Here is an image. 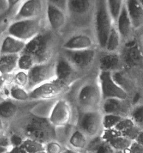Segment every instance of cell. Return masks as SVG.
<instances>
[{"label":"cell","mask_w":143,"mask_h":153,"mask_svg":"<svg viewBox=\"0 0 143 153\" xmlns=\"http://www.w3.org/2000/svg\"><path fill=\"white\" fill-rule=\"evenodd\" d=\"M15 120L18 121V129L14 132L24 138L34 140L45 145L58 139L57 128L50 122L48 117L27 113Z\"/></svg>","instance_id":"1"},{"label":"cell","mask_w":143,"mask_h":153,"mask_svg":"<svg viewBox=\"0 0 143 153\" xmlns=\"http://www.w3.org/2000/svg\"><path fill=\"white\" fill-rule=\"evenodd\" d=\"M60 48L56 33L52 29H43L26 43L20 54H27L35 65L46 63L55 58Z\"/></svg>","instance_id":"2"},{"label":"cell","mask_w":143,"mask_h":153,"mask_svg":"<svg viewBox=\"0 0 143 153\" xmlns=\"http://www.w3.org/2000/svg\"><path fill=\"white\" fill-rule=\"evenodd\" d=\"M96 0H68L66 13L77 27H87L94 16Z\"/></svg>","instance_id":"3"},{"label":"cell","mask_w":143,"mask_h":153,"mask_svg":"<svg viewBox=\"0 0 143 153\" xmlns=\"http://www.w3.org/2000/svg\"><path fill=\"white\" fill-rule=\"evenodd\" d=\"M113 22L107 0H96L94 22L97 41L102 49L105 48Z\"/></svg>","instance_id":"4"},{"label":"cell","mask_w":143,"mask_h":153,"mask_svg":"<svg viewBox=\"0 0 143 153\" xmlns=\"http://www.w3.org/2000/svg\"><path fill=\"white\" fill-rule=\"evenodd\" d=\"M43 29L40 17L15 20L9 25L7 34L27 42Z\"/></svg>","instance_id":"5"},{"label":"cell","mask_w":143,"mask_h":153,"mask_svg":"<svg viewBox=\"0 0 143 153\" xmlns=\"http://www.w3.org/2000/svg\"><path fill=\"white\" fill-rule=\"evenodd\" d=\"M103 116L97 109L79 111L76 127L89 139H94L103 129Z\"/></svg>","instance_id":"6"},{"label":"cell","mask_w":143,"mask_h":153,"mask_svg":"<svg viewBox=\"0 0 143 153\" xmlns=\"http://www.w3.org/2000/svg\"><path fill=\"white\" fill-rule=\"evenodd\" d=\"M75 100L79 111L97 109L102 100L100 86L92 82H85L76 91Z\"/></svg>","instance_id":"7"},{"label":"cell","mask_w":143,"mask_h":153,"mask_svg":"<svg viewBox=\"0 0 143 153\" xmlns=\"http://www.w3.org/2000/svg\"><path fill=\"white\" fill-rule=\"evenodd\" d=\"M56 59L57 57L48 62L35 65L27 71L28 83L26 89L29 92L41 84L55 79Z\"/></svg>","instance_id":"8"},{"label":"cell","mask_w":143,"mask_h":153,"mask_svg":"<svg viewBox=\"0 0 143 153\" xmlns=\"http://www.w3.org/2000/svg\"><path fill=\"white\" fill-rule=\"evenodd\" d=\"M71 86L54 79L46 82L29 91L30 100H51L61 98L69 93Z\"/></svg>","instance_id":"9"},{"label":"cell","mask_w":143,"mask_h":153,"mask_svg":"<svg viewBox=\"0 0 143 153\" xmlns=\"http://www.w3.org/2000/svg\"><path fill=\"white\" fill-rule=\"evenodd\" d=\"M59 52L80 75L91 66L96 55V51L93 48L81 50H67L60 48Z\"/></svg>","instance_id":"10"},{"label":"cell","mask_w":143,"mask_h":153,"mask_svg":"<svg viewBox=\"0 0 143 153\" xmlns=\"http://www.w3.org/2000/svg\"><path fill=\"white\" fill-rule=\"evenodd\" d=\"M48 118L57 128L69 126L73 118V109L69 102L62 97L57 99Z\"/></svg>","instance_id":"11"},{"label":"cell","mask_w":143,"mask_h":153,"mask_svg":"<svg viewBox=\"0 0 143 153\" xmlns=\"http://www.w3.org/2000/svg\"><path fill=\"white\" fill-rule=\"evenodd\" d=\"M98 77L102 100L111 98L127 99V91L114 80L112 72L101 71Z\"/></svg>","instance_id":"12"},{"label":"cell","mask_w":143,"mask_h":153,"mask_svg":"<svg viewBox=\"0 0 143 153\" xmlns=\"http://www.w3.org/2000/svg\"><path fill=\"white\" fill-rule=\"evenodd\" d=\"M80 75L59 51L56 59L54 80L64 85L71 86L72 84L79 80Z\"/></svg>","instance_id":"13"},{"label":"cell","mask_w":143,"mask_h":153,"mask_svg":"<svg viewBox=\"0 0 143 153\" xmlns=\"http://www.w3.org/2000/svg\"><path fill=\"white\" fill-rule=\"evenodd\" d=\"M122 58L128 68L143 67V49L137 40L132 39L126 42L122 50Z\"/></svg>","instance_id":"14"},{"label":"cell","mask_w":143,"mask_h":153,"mask_svg":"<svg viewBox=\"0 0 143 153\" xmlns=\"http://www.w3.org/2000/svg\"><path fill=\"white\" fill-rule=\"evenodd\" d=\"M43 6L41 0H27L14 15L13 21L40 17Z\"/></svg>","instance_id":"15"},{"label":"cell","mask_w":143,"mask_h":153,"mask_svg":"<svg viewBox=\"0 0 143 153\" xmlns=\"http://www.w3.org/2000/svg\"><path fill=\"white\" fill-rule=\"evenodd\" d=\"M94 41L84 33H77L68 37L60 45V48L67 50H81L93 48Z\"/></svg>","instance_id":"16"},{"label":"cell","mask_w":143,"mask_h":153,"mask_svg":"<svg viewBox=\"0 0 143 153\" xmlns=\"http://www.w3.org/2000/svg\"><path fill=\"white\" fill-rule=\"evenodd\" d=\"M46 16L50 29L55 33L63 29L67 22V13L49 3L46 7Z\"/></svg>","instance_id":"17"},{"label":"cell","mask_w":143,"mask_h":153,"mask_svg":"<svg viewBox=\"0 0 143 153\" xmlns=\"http://www.w3.org/2000/svg\"><path fill=\"white\" fill-rule=\"evenodd\" d=\"M25 42L7 34L0 42V56L20 54L26 45Z\"/></svg>","instance_id":"18"},{"label":"cell","mask_w":143,"mask_h":153,"mask_svg":"<svg viewBox=\"0 0 143 153\" xmlns=\"http://www.w3.org/2000/svg\"><path fill=\"white\" fill-rule=\"evenodd\" d=\"M126 100L114 98L103 100L102 108L104 114H114L125 117L129 109Z\"/></svg>","instance_id":"19"},{"label":"cell","mask_w":143,"mask_h":153,"mask_svg":"<svg viewBox=\"0 0 143 153\" xmlns=\"http://www.w3.org/2000/svg\"><path fill=\"white\" fill-rule=\"evenodd\" d=\"M106 131L107 132L104 135L103 139L108 143L114 150L119 151L128 150L133 141L132 140L114 129Z\"/></svg>","instance_id":"20"},{"label":"cell","mask_w":143,"mask_h":153,"mask_svg":"<svg viewBox=\"0 0 143 153\" xmlns=\"http://www.w3.org/2000/svg\"><path fill=\"white\" fill-rule=\"evenodd\" d=\"M125 6L134 29L143 27V6L139 0H126Z\"/></svg>","instance_id":"21"},{"label":"cell","mask_w":143,"mask_h":153,"mask_svg":"<svg viewBox=\"0 0 143 153\" xmlns=\"http://www.w3.org/2000/svg\"><path fill=\"white\" fill-rule=\"evenodd\" d=\"M19 103L10 97L0 100V117L7 122L15 120L19 114Z\"/></svg>","instance_id":"22"},{"label":"cell","mask_w":143,"mask_h":153,"mask_svg":"<svg viewBox=\"0 0 143 153\" xmlns=\"http://www.w3.org/2000/svg\"><path fill=\"white\" fill-rule=\"evenodd\" d=\"M88 137L76 126L68 136L67 143L69 148L73 152L80 151L87 148Z\"/></svg>","instance_id":"23"},{"label":"cell","mask_w":143,"mask_h":153,"mask_svg":"<svg viewBox=\"0 0 143 153\" xmlns=\"http://www.w3.org/2000/svg\"><path fill=\"white\" fill-rule=\"evenodd\" d=\"M116 29L121 38L128 39L132 33L133 27L130 20L125 3L116 22Z\"/></svg>","instance_id":"24"},{"label":"cell","mask_w":143,"mask_h":153,"mask_svg":"<svg viewBox=\"0 0 143 153\" xmlns=\"http://www.w3.org/2000/svg\"><path fill=\"white\" fill-rule=\"evenodd\" d=\"M19 54H4L0 56V74H13L18 70Z\"/></svg>","instance_id":"25"},{"label":"cell","mask_w":143,"mask_h":153,"mask_svg":"<svg viewBox=\"0 0 143 153\" xmlns=\"http://www.w3.org/2000/svg\"><path fill=\"white\" fill-rule=\"evenodd\" d=\"M120 58L115 52H108L103 55L100 59V68L101 71H114L118 68Z\"/></svg>","instance_id":"26"},{"label":"cell","mask_w":143,"mask_h":153,"mask_svg":"<svg viewBox=\"0 0 143 153\" xmlns=\"http://www.w3.org/2000/svg\"><path fill=\"white\" fill-rule=\"evenodd\" d=\"M9 97L19 102H25L30 100L29 92L22 86L13 83L9 87Z\"/></svg>","instance_id":"27"},{"label":"cell","mask_w":143,"mask_h":153,"mask_svg":"<svg viewBox=\"0 0 143 153\" xmlns=\"http://www.w3.org/2000/svg\"><path fill=\"white\" fill-rule=\"evenodd\" d=\"M121 36L115 27L113 25L107 39L105 50L108 52H115L120 45Z\"/></svg>","instance_id":"28"},{"label":"cell","mask_w":143,"mask_h":153,"mask_svg":"<svg viewBox=\"0 0 143 153\" xmlns=\"http://www.w3.org/2000/svg\"><path fill=\"white\" fill-rule=\"evenodd\" d=\"M21 145L26 153H46L45 144L34 140L25 138Z\"/></svg>","instance_id":"29"},{"label":"cell","mask_w":143,"mask_h":153,"mask_svg":"<svg viewBox=\"0 0 143 153\" xmlns=\"http://www.w3.org/2000/svg\"><path fill=\"white\" fill-rule=\"evenodd\" d=\"M107 3L112 18L116 22L125 2L124 0H107Z\"/></svg>","instance_id":"30"},{"label":"cell","mask_w":143,"mask_h":153,"mask_svg":"<svg viewBox=\"0 0 143 153\" xmlns=\"http://www.w3.org/2000/svg\"><path fill=\"white\" fill-rule=\"evenodd\" d=\"M124 118L114 114H104L103 116V127L105 130L113 129Z\"/></svg>","instance_id":"31"},{"label":"cell","mask_w":143,"mask_h":153,"mask_svg":"<svg viewBox=\"0 0 143 153\" xmlns=\"http://www.w3.org/2000/svg\"><path fill=\"white\" fill-rule=\"evenodd\" d=\"M131 119L138 127H143V104H138L130 113Z\"/></svg>","instance_id":"32"},{"label":"cell","mask_w":143,"mask_h":153,"mask_svg":"<svg viewBox=\"0 0 143 153\" xmlns=\"http://www.w3.org/2000/svg\"><path fill=\"white\" fill-rule=\"evenodd\" d=\"M35 64L32 59L27 54H19V59L18 61V69L27 71L31 68H32Z\"/></svg>","instance_id":"33"},{"label":"cell","mask_w":143,"mask_h":153,"mask_svg":"<svg viewBox=\"0 0 143 153\" xmlns=\"http://www.w3.org/2000/svg\"><path fill=\"white\" fill-rule=\"evenodd\" d=\"M136 125L134 124L131 118L124 117L113 129L123 135L126 131L129 130L130 128Z\"/></svg>","instance_id":"34"},{"label":"cell","mask_w":143,"mask_h":153,"mask_svg":"<svg viewBox=\"0 0 143 153\" xmlns=\"http://www.w3.org/2000/svg\"><path fill=\"white\" fill-rule=\"evenodd\" d=\"M14 83L26 89L28 83L27 71L18 70L14 73Z\"/></svg>","instance_id":"35"},{"label":"cell","mask_w":143,"mask_h":153,"mask_svg":"<svg viewBox=\"0 0 143 153\" xmlns=\"http://www.w3.org/2000/svg\"><path fill=\"white\" fill-rule=\"evenodd\" d=\"M45 152L48 153H62L64 151L62 144L58 140L51 141L45 145Z\"/></svg>","instance_id":"36"},{"label":"cell","mask_w":143,"mask_h":153,"mask_svg":"<svg viewBox=\"0 0 143 153\" xmlns=\"http://www.w3.org/2000/svg\"><path fill=\"white\" fill-rule=\"evenodd\" d=\"M14 83V74L2 75L0 74V94L10 85Z\"/></svg>","instance_id":"37"},{"label":"cell","mask_w":143,"mask_h":153,"mask_svg":"<svg viewBox=\"0 0 143 153\" xmlns=\"http://www.w3.org/2000/svg\"><path fill=\"white\" fill-rule=\"evenodd\" d=\"M10 142L11 147L20 146L25 138L17 132H13V133L9 136Z\"/></svg>","instance_id":"38"},{"label":"cell","mask_w":143,"mask_h":153,"mask_svg":"<svg viewBox=\"0 0 143 153\" xmlns=\"http://www.w3.org/2000/svg\"><path fill=\"white\" fill-rule=\"evenodd\" d=\"M128 151L130 153H143V146L136 140H133Z\"/></svg>","instance_id":"39"},{"label":"cell","mask_w":143,"mask_h":153,"mask_svg":"<svg viewBox=\"0 0 143 153\" xmlns=\"http://www.w3.org/2000/svg\"><path fill=\"white\" fill-rule=\"evenodd\" d=\"M48 3L54 5L66 13L68 0H48Z\"/></svg>","instance_id":"40"},{"label":"cell","mask_w":143,"mask_h":153,"mask_svg":"<svg viewBox=\"0 0 143 153\" xmlns=\"http://www.w3.org/2000/svg\"><path fill=\"white\" fill-rule=\"evenodd\" d=\"M10 13L8 0H0V15Z\"/></svg>","instance_id":"41"},{"label":"cell","mask_w":143,"mask_h":153,"mask_svg":"<svg viewBox=\"0 0 143 153\" xmlns=\"http://www.w3.org/2000/svg\"><path fill=\"white\" fill-rule=\"evenodd\" d=\"M12 149H10V152L11 153H26L24 149H23L21 145L17 146H13Z\"/></svg>","instance_id":"42"},{"label":"cell","mask_w":143,"mask_h":153,"mask_svg":"<svg viewBox=\"0 0 143 153\" xmlns=\"http://www.w3.org/2000/svg\"><path fill=\"white\" fill-rule=\"evenodd\" d=\"M20 1L21 0H8L10 13L11 11V10L15 7L16 5H18Z\"/></svg>","instance_id":"43"},{"label":"cell","mask_w":143,"mask_h":153,"mask_svg":"<svg viewBox=\"0 0 143 153\" xmlns=\"http://www.w3.org/2000/svg\"><path fill=\"white\" fill-rule=\"evenodd\" d=\"M135 140L138 141L139 143H140L143 146V131L139 132Z\"/></svg>","instance_id":"44"},{"label":"cell","mask_w":143,"mask_h":153,"mask_svg":"<svg viewBox=\"0 0 143 153\" xmlns=\"http://www.w3.org/2000/svg\"><path fill=\"white\" fill-rule=\"evenodd\" d=\"M7 127V122L5 121L1 117H0V131H5Z\"/></svg>","instance_id":"45"},{"label":"cell","mask_w":143,"mask_h":153,"mask_svg":"<svg viewBox=\"0 0 143 153\" xmlns=\"http://www.w3.org/2000/svg\"><path fill=\"white\" fill-rule=\"evenodd\" d=\"M11 149L10 147H7V146H4L0 145V153H7V152H10Z\"/></svg>","instance_id":"46"},{"label":"cell","mask_w":143,"mask_h":153,"mask_svg":"<svg viewBox=\"0 0 143 153\" xmlns=\"http://www.w3.org/2000/svg\"><path fill=\"white\" fill-rule=\"evenodd\" d=\"M9 13L4 14L2 15H0V26L2 25V24L4 23V20L6 19L7 17V15H8Z\"/></svg>","instance_id":"47"},{"label":"cell","mask_w":143,"mask_h":153,"mask_svg":"<svg viewBox=\"0 0 143 153\" xmlns=\"http://www.w3.org/2000/svg\"><path fill=\"white\" fill-rule=\"evenodd\" d=\"M4 131H0V143L2 141V140L3 139V138L6 136V134H4Z\"/></svg>","instance_id":"48"},{"label":"cell","mask_w":143,"mask_h":153,"mask_svg":"<svg viewBox=\"0 0 143 153\" xmlns=\"http://www.w3.org/2000/svg\"><path fill=\"white\" fill-rule=\"evenodd\" d=\"M139 2H140V4H141L143 6V0H139Z\"/></svg>","instance_id":"49"},{"label":"cell","mask_w":143,"mask_h":153,"mask_svg":"<svg viewBox=\"0 0 143 153\" xmlns=\"http://www.w3.org/2000/svg\"><path fill=\"white\" fill-rule=\"evenodd\" d=\"M142 49H143V39H142Z\"/></svg>","instance_id":"50"}]
</instances>
